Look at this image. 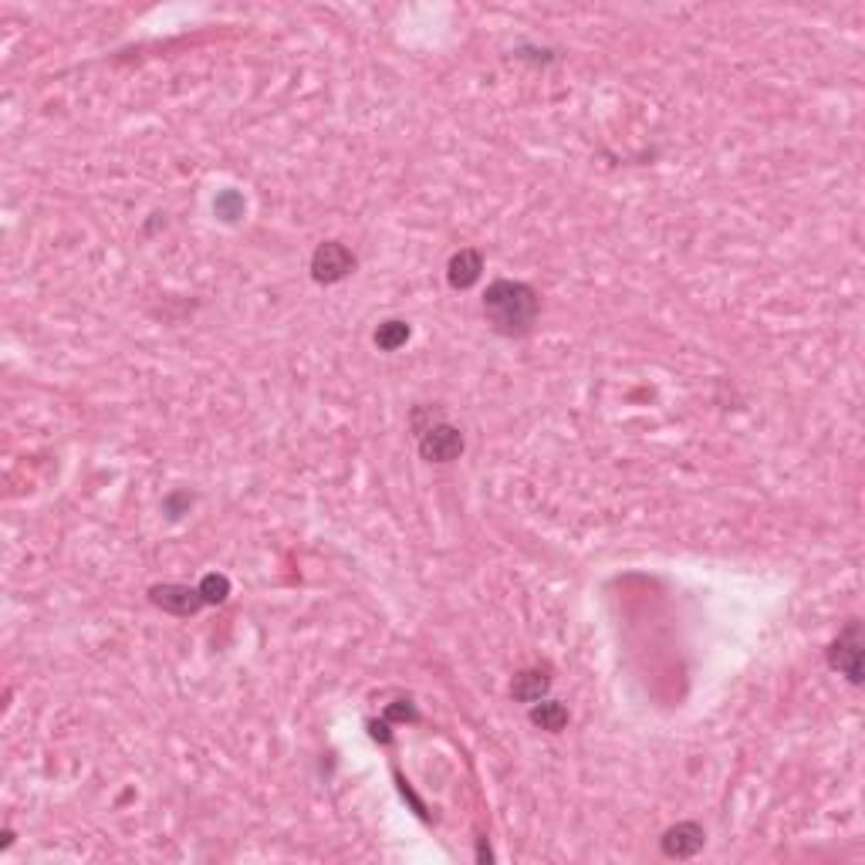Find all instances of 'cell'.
<instances>
[{
    "label": "cell",
    "mask_w": 865,
    "mask_h": 865,
    "mask_svg": "<svg viewBox=\"0 0 865 865\" xmlns=\"http://www.w3.org/2000/svg\"><path fill=\"white\" fill-rule=\"evenodd\" d=\"M200 595H203V602L207 605H220V602H227V595H230V578L227 575H203V582H200Z\"/></svg>",
    "instance_id": "cell-11"
},
{
    "label": "cell",
    "mask_w": 865,
    "mask_h": 865,
    "mask_svg": "<svg viewBox=\"0 0 865 865\" xmlns=\"http://www.w3.org/2000/svg\"><path fill=\"white\" fill-rule=\"evenodd\" d=\"M548 690H551V676L545 670H524V673H517L511 683V697L521 703H538Z\"/></svg>",
    "instance_id": "cell-8"
},
{
    "label": "cell",
    "mask_w": 865,
    "mask_h": 865,
    "mask_svg": "<svg viewBox=\"0 0 865 865\" xmlns=\"http://www.w3.org/2000/svg\"><path fill=\"white\" fill-rule=\"evenodd\" d=\"M149 602L156 609H163L169 615H196L203 609V595H200V585H180V582H166V585H153L149 588Z\"/></svg>",
    "instance_id": "cell-5"
},
{
    "label": "cell",
    "mask_w": 865,
    "mask_h": 865,
    "mask_svg": "<svg viewBox=\"0 0 865 865\" xmlns=\"http://www.w3.org/2000/svg\"><path fill=\"white\" fill-rule=\"evenodd\" d=\"M531 724L548 730V734H558V730H565V724H568V707L565 703H555V700L531 703Z\"/></svg>",
    "instance_id": "cell-9"
},
{
    "label": "cell",
    "mask_w": 865,
    "mask_h": 865,
    "mask_svg": "<svg viewBox=\"0 0 865 865\" xmlns=\"http://www.w3.org/2000/svg\"><path fill=\"white\" fill-rule=\"evenodd\" d=\"M463 433L450 423H436L426 433H419V457L430 463H453L463 453Z\"/></svg>",
    "instance_id": "cell-4"
},
{
    "label": "cell",
    "mask_w": 865,
    "mask_h": 865,
    "mask_svg": "<svg viewBox=\"0 0 865 865\" xmlns=\"http://www.w3.org/2000/svg\"><path fill=\"white\" fill-rule=\"evenodd\" d=\"M828 666L842 673L852 686L862 683V629L855 619L838 632V639L832 642V649H828Z\"/></svg>",
    "instance_id": "cell-2"
},
{
    "label": "cell",
    "mask_w": 865,
    "mask_h": 865,
    "mask_svg": "<svg viewBox=\"0 0 865 865\" xmlns=\"http://www.w3.org/2000/svg\"><path fill=\"white\" fill-rule=\"evenodd\" d=\"M538 294H534L531 284L524 281H494L484 294V315L494 325V332H501L507 338H521L528 335L538 321Z\"/></svg>",
    "instance_id": "cell-1"
},
{
    "label": "cell",
    "mask_w": 865,
    "mask_h": 865,
    "mask_svg": "<svg viewBox=\"0 0 865 865\" xmlns=\"http://www.w3.org/2000/svg\"><path fill=\"white\" fill-rule=\"evenodd\" d=\"M406 342H409V325H406V321L389 318V321H382V325L376 328V345L382 352H396V349H403Z\"/></svg>",
    "instance_id": "cell-10"
},
{
    "label": "cell",
    "mask_w": 865,
    "mask_h": 865,
    "mask_svg": "<svg viewBox=\"0 0 865 865\" xmlns=\"http://www.w3.org/2000/svg\"><path fill=\"white\" fill-rule=\"evenodd\" d=\"M703 842H707V832H703L697 822H680V825L666 828L659 849H663L666 859H693V855L703 849Z\"/></svg>",
    "instance_id": "cell-6"
},
{
    "label": "cell",
    "mask_w": 865,
    "mask_h": 865,
    "mask_svg": "<svg viewBox=\"0 0 865 865\" xmlns=\"http://www.w3.org/2000/svg\"><path fill=\"white\" fill-rule=\"evenodd\" d=\"M217 213H220V217H224V220H237V217H244V196L234 193V190L220 193V196H217Z\"/></svg>",
    "instance_id": "cell-12"
},
{
    "label": "cell",
    "mask_w": 865,
    "mask_h": 865,
    "mask_svg": "<svg viewBox=\"0 0 865 865\" xmlns=\"http://www.w3.org/2000/svg\"><path fill=\"white\" fill-rule=\"evenodd\" d=\"M480 274H484V257H480V251H474V247H463V251H457L450 257L447 281H450L453 291L474 288V284L480 281Z\"/></svg>",
    "instance_id": "cell-7"
},
{
    "label": "cell",
    "mask_w": 865,
    "mask_h": 865,
    "mask_svg": "<svg viewBox=\"0 0 865 865\" xmlns=\"http://www.w3.org/2000/svg\"><path fill=\"white\" fill-rule=\"evenodd\" d=\"M389 717H399V720H416V710L413 707H392Z\"/></svg>",
    "instance_id": "cell-13"
},
{
    "label": "cell",
    "mask_w": 865,
    "mask_h": 865,
    "mask_svg": "<svg viewBox=\"0 0 865 865\" xmlns=\"http://www.w3.org/2000/svg\"><path fill=\"white\" fill-rule=\"evenodd\" d=\"M355 264L359 261H355V254L342 240H325V244L311 254V278L318 284H338L355 271Z\"/></svg>",
    "instance_id": "cell-3"
}]
</instances>
